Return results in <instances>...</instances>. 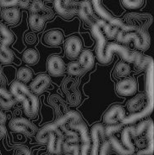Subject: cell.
<instances>
[{
  "instance_id": "30bf717a",
  "label": "cell",
  "mask_w": 154,
  "mask_h": 155,
  "mask_svg": "<svg viewBox=\"0 0 154 155\" xmlns=\"http://www.w3.org/2000/svg\"><path fill=\"white\" fill-rule=\"evenodd\" d=\"M54 7L55 11L65 19H71L77 13L73 0H54Z\"/></svg>"
},
{
  "instance_id": "74e56055",
  "label": "cell",
  "mask_w": 154,
  "mask_h": 155,
  "mask_svg": "<svg viewBox=\"0 0 154 155\" xmlns=\"http://www.w3.org/2000/svg\"><path fill=\"white\" fill-rule=\"evenodd\" d=\"M130 1L136 6L137 8H141L142 5H143V0H130Z\"/></svg>"
},
{
  "instance_id": "1f68e13d",
  "label": "cell",
  "mask_w": 154,
  "mask_h": 155,
  "mask_svg": "<svg viewBox=\"0 0 154 155\" xmlns=\"http://www.w3.org/2000/svg\"><path fill=\"white\" fill-rule=\"evenodd\" d=\"M14 155H31V153L27 147L19 146L15 148V152Z\"/></svg>"
},
{
  "instance_id": "b9f144b4",
  "label": "cell",
  "mask_w": 154,
  "mask_h": 155,
  "mask_svg": "<svg viewBox=\"0 0 154 155\" xmlns=\"http://www.w3.org/2000/svg\"><path fill=\"white\" fill-rule=\"evenodd\" d=\"M48 1H51V0H48Z\"/></svg>"
},
{
  "instance_id": "7402d4cb",
  "label": "cell",
  "mask_w": 154,
  "mask_h": 155,
  "mask_svg": "<svg viewBox=\"0 0 154 155\" xmlns=\"http://www.w3.org/2000/svg\"><path fill=\"white\" fill-rule=\"evenodd\" d=\"M15 100L10 92L4 88L0 87V108L4 110H8L15 105Z\"/></svg>"
},
{
  "instance_id": "8fae6325",
  "label": "cell",
  "mask_w": 154,
  "mask_h": 155,
  "mask_svg": "<svg viewBox=\"0 0 154 155\" xmlns=\"http://www.w3.org/2000/svg\"><path fill=\"white\" fill-rule=\"evenodd\" d=\"M90 2H91V4L92 5L93 10L97 13V15L100 17L101 19L108 21L109 23H113V24H115V25H119L121 29H123L125 27V22L123 21H121L120 19H119V18L113 17L110 13L108 12L103 7V5L101 4V0H91Z\"/></svg>"
},
{
  "instance_id": "5b68a950",
  "label": "cell",
  "mask_w": 154,
  "mask_h": 155,
  "mask_svg": "<svg viewBox=\"0 0 154 155\" xmlns=\"http://www.w3.org/2000/svg\"><path fill=\"white\" fill-rule=\"evenodd\" d=\"M15 36L11 31L0 22V62L9 64L15 59L12 50L8 48L14 42Z\"/></svg>"
},
{
  "instance_id": "d590c367",
  "label": "cell",
  "mask_w": 154,
  "mask_h": 155,
  "mask_svg": "<svg viewBox=\"0 0 154 155\" xmlns=\"http://www.w3.org/2000/svg\"><path fill=\"white\" fill-rule=\"evenodd\" d=\"M30 4H31V0H20L19 2H18V6L20 7V8H27V7H29Z\"/></svg>"
},
{
  "instance_id": "4fadbf2b",
  "label": "cell",
  "mask_w": 154,
  "mask_h": 155,
  "mask_svg": "<svg viewBox=\"0 0 154 155\" xmlns=\"http://www.w3.org/2000/svg\"><path fill=\"white\" fill-rule=\"evenodd\" d=\"M137 91V83L132 77H125L116 85V92L122 97L134 95Z\"/></svg>"
},
{
  "instance_id": "277c9868",
  "label": "cell",
  "mask_w": 154,
  "mask_h": 155,
  "mask_svg": "<svg viewBox=\"0 0 154 155\" xmlns=\"http://www.w3.org/2000/svg\"><path fill=\"white\" fill-rule=\"evenodd\" d=\"M115 53L120 55L127 63L132 64L140 54L138 52H129V49L123 45L116 42H111V43H107L105 45L103 51L100 54L96 56L97 59L102 64H108L112 61L113 55Z\"/></svg>"
},
{
  "instance_id": "9c48e42d",
  "label": "cell",
  "mask_w": 154,
  "mask_h": 155,
  "mask_svg": "<svg viewBox=\"0 0 154 155\" xmlns=\"http://www.w3.org/2000/svg\"><path fill=\"white\" fill-rule=\"evenodd\" d=\"M125 116V109H124V107L120 104H113L104 114L103 121L107 126L115 125L119 123L121 124Z\"/></svg>"
},
{
  "instance_id": "7a4b0ae2",
  "label": "cell",
  "mask_w": 154,
  "mask_h": 155,
  "mask_svg": "<svg viewBox=\"0 0 154 155\" xmlns=\"http://www.w3.org/2000/svg\"><path fill=\"white\" fill-rule=\"evenodd\" d=\"M117 42L125 44L133 42L135 47L141 51H146L151 45L150 35L146 30L125 24L116 36Z\"/></svg>"
},
{
  "instance_id": "7c38bea8",
  "label": "cell",
  "mask_w": 154,
  "mask_h": 155,
  "mask_svg": "<svg viewBox=\"0 0 154 155\" xmlns=\"http://www.w3.org/2000/svg\"><path fill=\"white\" fill-rule=\"evenodd\" d=\"M91 147H90V154L98 155L100 149L101 139L104 137V126L102 124H96L92 126L91 129Z\"/></svg>"
},
{
  "instance_id": "603a6c76",
  "label": "cell",
  "mask_w": 154,
  "mask_h": 155,
  "mask_svg": "<svg viewBox=\"0 0 154 155\" xmlns=\"http://www.w3.org/2000/svg\"><path fill=\"white\" fill-rule=\"evenodd\" d=\"M29 25L33 31H40L45 26V18L40 14H31L29 18Z\"/></svg>"
},
{
  "instance_id": "f1b7e54d",
  "label": "cell",
  "mask_w": 154,
  "mask_h": 155,
  "mask_svg": "<svg viewBox=\"0 0 154 155\" xmlns=\"http://www.w3.org/2000/svg\"><path fill=\"white\" fill-rule=\"evenodd\" d=\"M29 7L30 11L31 12V14H40V13L43 12L46 9L45 5H44L42 0H33V1H31Z\"/></svg>"
},
{
  "instance_id": "60d3db41",
  "label": "cell",
  "mask_w": 154,
  "mask_h": 155,
  "mask_svg": "<svg viewBox=\"0 0 154 155\" xmlns=\"http://www.w3.org/2000/svg\"><path fill=\"white\" fill-rule=\"evenodd\" d=\"M45 155H57V154H52V153H48V154H45Z\"/></svg>"
},
{
  "instance_id": "836d02e7",
  "label": "cell",
  "mask_w": 154,
  "mask_h": 155,
  "mask_svg": "<svg viewBox=\"0 0 154 155\" xmlns=\"http://www.w3.org/2000/svg\"><path fill=\"white\" fill-rule=\"evenodd\" d=\"M136 146L139 148V149H143L146 147V137H139V138L136 139Z\"/></svg>"
},
{
  "instance_id": "484cf974",
  "label": "cell",
  "mask_w": 154,
  "mask_h": 155,
  "mask_svg": "<svg viewBox=\"0 0 154 155\" xmlns=\"http://www.w3.org/2000/svg\"><path fill=\"white\" fill-rule=\"evenodd\" d=\"M152 61H153V59L150 56H146V55H143L142 54H139L137 58L135 59L133 64L135 65V68L137 71H146L147 66Z\"/></svg>"
},
{
  "instance_id": "83f0119b",
  "label": "cell",
  "mask_w": 154,
  "mask_h": 155,
  "mask_svg": "<svg viewBox=\"0 0 154 155\" xmlns=\"http://www.w3.org/2000/svg\"><path fill=\"white\" fill-rule=\"evenodd\" d=\"M66 71L73 76H80L85 73L77 61H72L69 64L66 66Z\"/></svg>"
},
{
  "instance_id": "2e32d148",
  "label": "cell",
  "mask_w": 154,
  "mask_h": 155,
  "mask_svg": "<svg viewBox=\"0 0 154 155\" xmlns=\"http://www.w3.org/2000/svg\"><path fill=\"white\" fill-rule=\"evenodd\" d=\"M51 84L50 76L48 74H40L37 76L30 84V90L35 95L41 94L49 87Z\"/></svg>"
},
{
  "instance_id": "f35d334b",
  "label": "cell",
  "mask_w": 154,
  "mask_h": 155,
  "mask_svg": "<svg viewBox=\"0 0 154 155\" xmlns=\"http://www.w3.org/2000/svg\"><path fill=\"white\" fill-rule=\"evenodd\" d=\"M8 1H9V0H0V5L3 7V6H4V4H5V3H7Z\"/></svg>"
},
{
  "instance_id": "ba28073f",
  "label": "cell",
  "mask_w": 154,
  "mask_h": 155,
  "mask_svg": "<svg viewBox=\"0 0 154 155\" xmlns=\"http://www.w3.org/2000/svg\"><path fill=\"white\" fill-rule=\"evenodd\" d=\"M46 66L48 74L54 77L62 76L66 71V64L58 55H51L47 60Z\"/></svg>"
},
{
  "instance_id": "44dd1931",
  "label": "cell",
  "mask_w": 154,
  "mask_h": 155,
  "mask_svg": "<svg viewBox=\"0 0 154 155\" xmlns=\"http://www.w3.org/2000/svg\"><path fill=\"white\" fill-rule=\"evenodd\" d=\"M63 39V33L58 30H52L44 35V42L48 46H58L62 43Z\"/></svg>"
},
{
  "instance_id": "d4e9b609",
  "label": "cell",
  "mask_w": 154,
  "mask_h": 155,
  "mask_svg": "<svg viewBox=\"0 0 154 155\" xmlns=\"http://www.w3.org/2000/svg\"><path fill=\"white\" fill-rule=\"evenodd\" d=\"M17 79L21 83H29L33 79V71L28 67H21L17 71Z\"/></svg>"
},
{
  "instance_id": "ab89813d",
  "label": "cell",
  "mask_w": 154,
  "mask_h": 155,
  "mask_svg": "<svg viewBox=\"0 0 154 155\" xmlns=\"http://www.w3.org/2000/svg\"><path fill=\"white\" fill-rule=\"evenodd\" d=\"M1 76H2V68L0 66V78H1Z\"/></svg>"
},
{
  "instance_id": "e0dca14e",
  "label": "cell",
  "mask_w": 154,
  "mask_h": 155,
  "mask_svg": "<svg viewBox=\"0 0 154 155\" xmlns=\"http://www.w3.org/2000/svg\"><path fill=\"white\" fill-rule=\"evenodd\" d=\"M126 25H133L146 31V28L151 25L152 16L149 15H141V14H130L126 15Z\"/></svg>"
},
{
  "instance_id": "e575fe53",
  "label": "cell",
  "mask_w": 154,
  "mask_h": 155,
  "mask_svg": "<svg viewBox=\"0 0 154 155\" xmlns=\"http://www.w3.org/2000/svg\"><path fill=\"white\" fill-rule=\"evenodd\" d=\"M25 42L29 44H33L34 42H36V36L32 33L27 34L25 37Z\"/></svg>"
},
{
  "instance_id": "d6a6232c",
  "label": "cell",
  "mask_w": 154,
  "mask_h": 155,
  "mask_svg": "<svg viewBox=\"0 0 154 155\" xmlns=\"http://www.w3.org/2000/svg\"><path fill=\"white\" fill-rule=\"evenodd\" d=\"M110 149V144L108 141H106L103 143L102 147L99 149V154L98 155H108V151Z\"/></svg>"
},
{
  "instance_id": "ffe728a7",
  "label": "cell",
  "mask_w": 154,
  "mask_h": 155,
  "mask_svg": "<svg viewBox=\"0 0 154 155\" xmlns=\"http://www.w3.org/2000/svg\"><path fill=\"white\" fill-rule=\"evenodd\" d=\"M2 18L6 23L11 25H16L21 19V14L19 8L16 7H8L4 8L1 13Z\"/></svg>"
},
{
  "instance_id": "4dcf8cb0",
  "label": "cell",
  "mask_w": 154,
  "mask_h": 155,
  "mask_svg": "<svg viewBox=\"0 0 154 155\" xmlns=\"http://www.w3.org/2000/svg\"><path fill=\"white\" fill-rule=\"evenodd\" d=\"M5 121H6V115L0 116V139L3 138L6 134V127H5Z\"/></svg>"
},
{
  "instance_id": "cb8c5ba5",
  "label": "cell",
  "mask_w": 154,
  "mask_h": 155,
  "mask_svg": "<svg viewBox=\"0 0 154 155\" xmlns=\"http://www.w3.org/2000/svg\"><path fill=\"white\" fill-rule=\"evenodd\" d=\"M22 59L27 64H36L39 60V53L36 48H30L24 51Z\"/></svg>"
},
{
  "instance_id": "8d00e7d4",
  "label": "cell",
  "mask_w": 154,
  "mask_h": 155,
  "mask_svg": "<svg viewBox=\"0 0 154 155\" xmlns=\"http://www.w3.org/2000/svg\"><path fill=\"white\" fill-rule=\"evenodd\" d=\"M20 0H9L7 3H5L4 4V8H8V7H15L17 4H18V2Z\"/></svg>"
},
{
  "instance_id": "d6986e66",
  "label": "cell",
  "mask_w": 154,
  "mask_h": 155,
  "mask_svg": "<svg viewBox=\"0 0 154 155\" xmlns=\"http://www.w3.org/2000/svg\"><path fill=\"white\" fill-rule=\"evenodd\" d=\"M77 62L79 63L80 67L82 68L84 72H87L91 71L95 64V56L91 50L84 49L81 50L78 56Z\"/></svg>"
},
{
  "instance_id": "6da1fadb",
  "label": "cell",
  "mask_w": 154,
  "mask_h": 155,
  "mask_svg": "<svg viewBox=\"0 0 154 155\" xmlns=\"http://www.w3.org/2000/svg\"><path fill=\"white\" fill-rule=\"evenodd\" d=\"M10 94L23 105L25 115L29 118H35L39 111V100L37 95L30 90L25 84L18 81L10 85Z\"/></svg>"
},
{
  "instance_id": "52a82bcc",
  "label": "cell",
  "mask_w": 154,
  "mask_h": 155,
  "mask_svg": "<svg viewBox=\"0 0 154 155\" xmlns=\"http://www.w3.org/2000/svg\"><path fill=\"white\" fill-rule=\"evenodd\" d=\"M145 95L146 97V106L153 109L154 107V64L153 61L146 69L145 76Z\"/></svg>"
},
{
  "instance_id": "5bb4252c",
  "label": "cell",
  "mask_w": 154,
  "mask_h": 155,
  "mask_svg": "<svg viewBox=\"0 0 154 155\" xmlns=\"http://www.w3.org/2000/svg\"><path fill=\"white\" fill-rule=\"evenodd\" d=\"M65 54L70 59H75L82 50V42L81 40L76 36H71L68 38L64 43Z\"/></svg>"
},
{
  "instance_id": "9a60e30c",
  "label": "cell",
  "mask_w": 154,
  "mask_h": 155,
  "mask_svg": "<svg viewBox=\"0 0 154 155\" xmlns=\"http://www.w3.org/2000/svg\"><path fill=\"white\" fill-rule=\"evenodd\" d=\"M77 14L80 18L89 25H93L97 20L94 15V10L92 4L88 0H84L80 3L77 8Z\"/></svg>"
},
{
  "instance_id": "8992f818",
  "label": "cell",
  "mask_w": 154,
  "mask_h": 155,
  "mask_svg": "<svg viewBox=\"0 0 154 155\" xmlns=\"http://www.w3.org/2000/svg\"><path fill=\"white\" fill-rule=\"evenodd\" d=\"M9 129L16 133H21L26 137H34L38 132V127L29 120L22 117H16L9 121Z\"/></svg>"
},
{
  "instance_id": "3957f363",
  "label": "cell",
  "mask_w": 154,
  "mask_h": 155,
  "mask_svg": "<svg viewBox=\"0 0 154 155\" xmlns=\"http://www.w3.org/2000/svg\"><path fill=\"white\" fill-rule=\"evenodd\" d=\"M134 137H137L135 126H126L122 129V133H121V141L115 137L114 136H112L108 137L109 140V144L110 147H113V149L118 154L120 155H133L136 147L132 142L131 139Z\"/></svg>"
},
{
  "instance_id": "ac0fdd59",
  "label": "cell",
  "mask_w": 154,
  "mask_h": 155,
  "mask_svg": "<svg viewBox=\"0 0 154 155\" xmlns=\"http://www.w3.org/2000/svg\"><path fill=\"white\" fill-rule=\"evenodd\" d=\"M146 97L145 93H139L130 98L126 104V109L130 114L142 111L146 107Z\"/></svg>"
},
{
  "instance_id": "f546056e",
  "label": "cell",
  "mask_w": 154,
  "mask_h": 155,
  "mask_svg": "<svg viewBox=\"0 0 154 155\" xmlns=\"http://www.w3.org/2000/svg\"><path fill=\"white\" fill-rule=\"evenodd\" d=\"M123 129V125L119 123V124H115V125H109V126L104 127V136L110 137L113 135L120 131Z\"/></svg>"
},
{
  "instance_id": "4316f807",
  "label": "cell",
  "mask_w": 154,
  "mask_h": 155,
  "mask_svg": "<svg viewBox=\"0 0 154 155\" xmlns=\"http://www.w3.org/2000/svg\"><path fill=\"white\" fill-rule=\"evenodd\" d=\"M130 72V67L127 63H125L123 61H120L117 64L114 68V76L120 78H125L127 77Z\"/></svg>"
}]
</instances>
